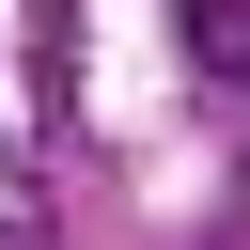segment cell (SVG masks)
Wrapping results in <instances>:
<instances>
[{
    "mask_svg": "<svg viewBox=\"0 0 250 250\" xmlns=\"http://www.w3.org/2000/svg\"><path fill=\"white\" fill-rule=\"evenodd\" d=\"M188 47H203L219 78H250V0H188Z\"/></svg>",
    "mask_w": 250,
    "mask_h": 250,
    "instance_id": "6da1fadb",
    "label": "cell"
}]
</instances>
